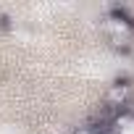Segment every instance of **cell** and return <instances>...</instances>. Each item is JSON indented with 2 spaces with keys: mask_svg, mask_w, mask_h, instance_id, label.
<instances>
[{
  "mask_svg": "<svg viewBox=\"0 0 134 134\" xmlns=\"http://www.w3.org/2000/svg\"><path fill=\"white\" fill-rule=\"evenodd\" d=\"M103 32L110 42V47L116 50H129L134 42V19L124 11V8H113L105 19H103Z\"/></svg>",
  "mask_w": 134,
  "mask_h": 134,
  "instance_id": "cell-1",
  "label": "cell"
},
{
  "mask_svg": "<svg viewBox=\"0 0 134 134\" xmlns=\"http://www.w3.org/2000/svg\"><path fill=\"white\" fill-rule=\"evenodd\" d=\"M131 95H134L131 82L118 79V82L108 84V90H105V95H103V108H108V110H113V113H121V110H126Z\"/></svg>",
  "mask_w": 134,
  "mask_h": 134,
  "instance_id": "cell-2",
  "label": "cell"
},
{
  "mask_svg": "<svg viewBox=\"0 0 134 134\" xmlns=\"http://www.w3.org/2000/svg\"><path fill=\"white\" fill-rule=\"evenodd\" d=\"M74 134H103L97 126H92V124H87V126H79V129H74Z\"/></svg>",
  "mask_w": 134,
  "mask_h": 134,
  "instance_id": "cell-3",
  "label": "cell"
}]
</instances>
